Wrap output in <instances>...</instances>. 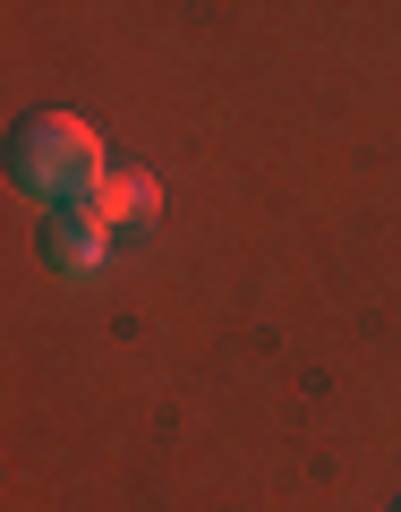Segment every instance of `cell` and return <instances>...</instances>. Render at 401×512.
<instances>
[{"mask_svg": "<svg viewBox=\"0 0 401 512\" xmlns=\"http://www.w3.org/2000/svg\"><path fill=\"white\" fill-rule=\"evenodd\" d=\"M393 512H401V504H393Z\"/></svg>", "mask_w": 401, "mask_h": 512, "instance_id": "4", "label": "cell"}, {"mask_svg": "<svg viewBox=\"0 0 401 512\" xmlns=\"http://www.w3.org/2000/svg\"><path fill=\"white\" fill-rule=\"evenodd\" d=\"M103 222L86 214V205H43V222H35V248H43V265L52 274H94L103 265Z\"/></svg>", "mask_w": 401, "mask_h": 512, "instance_id": "2", "label": "cell"}, {"mask_svg": "<svg viewBox=\"0 0 401 512\" xmlns=\"http://www.w3.org/2000/svg\"><path fill=\"white\" fill-rule=\"evenodd\" d=\"M103 137H94L77 111H26L9 128V180L43 205H77L94 180H103Z\"/></svg>", "mask_w": 401, "mask_h": 512, "instance_id": "1", "label": "cell"}, {"mask_svg": "<svg viewBox=\"0 0 401 512\" xmlns=\"http://www.w3.org/2000/svg\"><path fill=\"white\" fill-rule=\"evenodd\" d=\"M77 205H86L103 231H146V222L163 214V188H154L146 171H128V163H120V171H103V180H94Z\"/></svg>", "mask_w": 401, "mask_h": 512, "instance_id": "3", "label": "cell"}]
</instances>
